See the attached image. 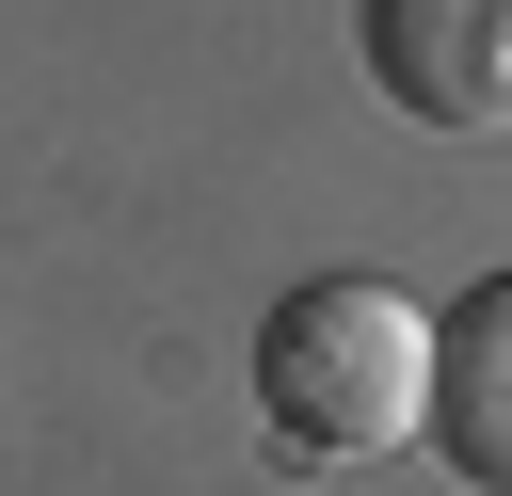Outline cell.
<instances>
[{"label": "cell", "instance_id": "3", "mask_svg": "<svg viewBox=\"0 0 512 496\" xmlns=\"http://www.w3.org/2000/svg\"><path fill=\"white\" fill-rule=\"evenodd\" d=\"M432 448L464 496H512V272H480L432 320Z\"/></svg>", "mask_w": 512, "mask_h": 496}, {"label": "cell", "instance_id": "2", "mask_svg": "<svg viewBox=\"0 0 512 496\" xmlns=\"http://www.w3.org/2000/svg\"><path fill=\"white\" fill-rule=\"evenodd\" d=\"M352 48L384 80V112L480 144L512 128V0H352Z\"/></svg>", "mask_w": 512, "mask_h": 496}, {"label": "cell", "instance_id": "1", "mask_svg": "<svg viewBox=\"0 0 512 496\" xmlns=\"http://www.w3.org/2000/svg\"><path fill=\"white\" fill-rule=\"evenodd\" d=\"M256 400H272L288 448L368 464V448L432 432V320L400 288H368V272H320V288H288L256 320Z\"/></svg>", "mask_w": 512, "mask_h": 496}]
</instances>
